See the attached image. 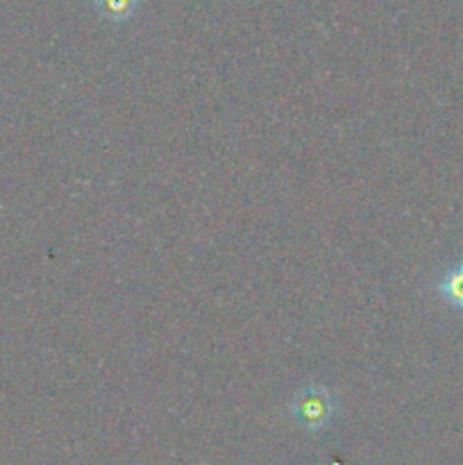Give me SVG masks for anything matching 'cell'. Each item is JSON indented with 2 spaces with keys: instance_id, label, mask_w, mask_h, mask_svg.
<instances>
[{
  "instance_id": "cell-1",
  "label": "cell",
  "mask_w": 463,
  "mask_h": 465,
  "mask_svg": "<svg viewBox=\"0 0 463 465\" xmlns=\"http://www.w3.org/2000/svg\"><path fill=\"white\" fill-rule=\"evenodd\" d=\"M289 411L300 430L309 431V434H316V431H322L325 427H330V422L334 420L336 400L330 393V389L311 384L295 395Z\"/></svg>"
},
{
  "instance_id": "cell-2",
  "label": "cell",
  "mask_w": 463,
  "mask_h": 465,
  "mask_svg": "<svg viewBox=\"0 0 463 465\" xmlns=\"http://www.w3.org/2000/svg\"><path fill=\"white\" fill-rule=\"evenodd\" d=\"M438 295L449 307L463 312V262L454 263L438 282Z\"/></svg>"
},
{
  "instance_id": "cell-3",
  "label": "cell",
  "mask_w": 463,
  "mask_h": 465,
  "mask_svg": "<svg viewBox=\"0 0 463 465\" xmlns=\"http://www.w3.org/2000/svg\"><path fill=\"white\" fill-rule=\"evenodd\" d=\"M139 3L141 0H94V7L104 21L121 25V23H127L130 18H134Z\"/></svg>"
}]
</instances>
